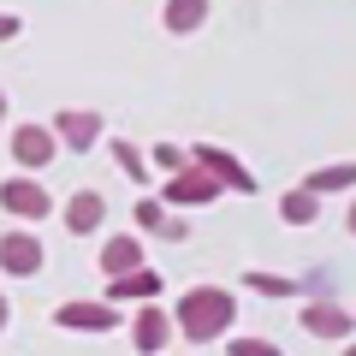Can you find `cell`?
Returning a JSON list of instances; mask_svg holds the SVG:
<instances>
[{"instance_id":"cell-1","label":"cell","mask_w":356,"mask_h":356,"mask_svg":"<svg viewBox=\"0 0 356 356\" xmlns=\"http://www.w3.org/2000/svg\"><path fill=\"white\" fill-rule=\"evenodd\" d=\"M232 321H238V297H232L226 285H191V291L178 297L172 327L184 332L191 344H214V339L232 332Z\"/></svg>"},{"instance_id":"cell-2","label":"cell","mask_w":356,"mask_h":356,"mask_svg":"<svg viewBox=\"0 0 356 356\" xmlns=\"http://www.w3.org/2000/svg\"><path fill=\"white\" fill-rule=\"evenodd\" d=\"M191 166H202L208 178H214L220 191H238V196H255V172L238 161L232 149H220V143H196L191 149Z\"/></svg>"},{"instance_id":"cell-3","label":"cell","mask_w":356,"mask_h":356,"mask_svg":"<svg viewBox=\"0 0 356 356\" xmlns=\"http://www.w3.org/2000/svg\"><path fill=\"white\" fill-rule=\"evenodd\" d=\"M0 208H6V214H18V220H48V214H54V196H48V184H42V178L13 172V178H0Z\"/></svg>"},{"instance_id":"cell-4","label":"cell","mask_w":356,"mask_h":356,"mask_svg":"<svg viewBox=\"0 0 356 356\" xmlns=\"http://www.w3.org/2000/svg\"><path fill=\"white\" fill-rule=\"evenodd\" d=\"M42 261H48V250L36 232H0V273L30 280V273H42Z\"/></svg>"},{"instance_id":"cell-5","label":"cell","mask_w":356,"mask_h":356,"mask_svg":"<svg viewBox=\"0 0 356 356\" xmlns=\"http://www.w3.org/2000/svg\"><path fill=\"white\" fill-rule=\"evenodd\" d=\"M54 154H60V143H54L48 125H36V119H30V125H13V161L24 166L30 178H36L42 166H54Z\"/></svg>"},{"instance_id":"cell-6","label":"cell","mask_w":356,"mask_h":356,"mask_svg":"<svg viewBox=\"0 0 356 356\" xmlns=\"http://www.w3.org/2000/svg\"><path fill=\"white\" fill-rule=\"evenodd\" d=\"M54 143H60V149H95V143H102V113H89V107H60V113H54Z\"/></svg>"},{"instance_id":"cell-7","label":"cell","mask_w":356,"mask_h":356,"mask_svg":"<svg viewBox=\"0 0 356 356\" xmlns=\"http://www.w3.org/2000/svg\"><path fill=\"white\" fill-rule=\"evenodd\" d=\"M220 196V184L202 172V166H184V172H172L166 178V196H161V208H208Z\"/></svg>"},{"instance_id":"cell-8","label":"cell","mask_w":356,"mask_h":356,"mask_svg":"<svg viewBox=\"0 0 356 356\" xmlns=\"http://www.w3.org/2000/svg\"><path fill=\"white\" fill-rule=\"evenodd\" d=\"M297 321H303V332H315V339H350L356 332V315L339 303H327V297H309L303 309H297Z\"/></svg>"},{"instance_id":"cell-9","label":"cell","mask_w":356,"mask_h":356,"mask_svg":"<svg viewBox=\"0 0 356 356\" xmlns=\"http://www.w3.org/2000/svg\"><path fill=\"white\" fill-rule=\"evenodd\" d=\"M119 321H125V315H119L113 303H83V297L54 309V327H65V332H113Z\"/></svg>"},{"instance_id":"cell-10","label":"cell","mask_w":356,"mask_h":356,"mask_svg":"<svg viewBox=\"0 0 356 356\" xmlns=\"http://www.w3.org/2000/svg\"><path fill=\"white\" fill-rule=\"evenodd\" d=\"M166 339H172V315H166V309H154V303H143L137 315H131V344H137L143 356H161Z\"/></svg>"},{"instance_id":"cell-11","label":"cell","mask_w":356,"mask_h":356,"mask_svg":"<svg viewBox=\"0 0 356 356\" xmlns=\"http://www.w3.org/2000/svg\"><path fill=\"white\" fill-rule=\"evenodd\" d=\"M131 220H137V232H154L161 243H184V238H191V220H172L161 202H154V196H137Z\"/></svg>"},{"instance_id":"cell-12","label":"cell","mask_w":356,"mask_h":356,"mask_svg":"<svg viewBox=\"0 0 356 356\" xmlns=\"http://www.w3.org/2000/svg\"><path fill=\"white\" fill-rule=\"evenodd\" d=\"M161 297V273L154 267H131L119 280H107V303H154Z\"/></svg>"},{"instance_id":"cell-13","label":"cell","mask_w":356,"mask_h":356,"mask_svg":"<svg viewBox=\"0 0 356 356\" xmlns=\"http://www.w3.org/2000/svg\"><path fill=\"white\" fill-rule=\"evenodd\" d=\"M102 220H107V196L102 191H77L72 202H65V232H77V238H89Z\"/></svg>"},{"instance_id":"cell-14","label":"cell","mask_w":356,"mask_h":356,"mask_svg":"<svg viewBox=\"0 0 356 356\" xmlns=\"http://www.w3.org/2000/svg\"><path fill=\"white\" fill-rule=\"evenodd\" d=\"M149 255H143V238H131V232H119V238L102 243V273L107 280H119V273H131V267H143Z\"/></svg>"},{"instance_id":"cell-15","label":"cell","mask_w":356,"mask_h":356,"mask_svg":"<svg viewBox=\"0 0 356 356\" xmlns=\"http://www.w3.org/2000/svg\"><path fill=\"white\" fill-rule=\"evenodd\" d=\"M309 196H332V191H356V161H332V166H315L303 178Z\"/></svg>"},{"instance_id":"cell-16","label":"cell","mask_w":356,"mask_h":356,"mask_svg":"<svg viewBox=\"0 0 356 356\" xmlns=\"http://www.w3.org/2000/svg\"><path fill=\"white\" fill-rule=\"evenodd\" d=\"M243 285H250L255 297H267V303H285V297H303V285H297L291 273H261V267H250V273H243Z\"/></svg>"},{"instance_id":"cell-17","label":"cell","mask_w":356,"mask_h":356,"mask_svg":"<svg viewBox=\"0 0 356 356\" xmlns=\"http://www.w3.org/2000/svg\"><path fill=\"white\" fill-rule=\"evenodd\" d=\"M166 30L172 36H191V30H202L208 24V0H166Z\"/></svg>"},{"instance_id":"cell-18","label":"cell","mask_w":356,"mask_h":356,"mask_svg":"<svg viewBox=\"0 0 356 356\" xmlns=\"http://www.w3.org/2000/svg\"><path fill=\"white\" fill-rule=\"evenodd\" d=\"M280 220H285V226H315V220H321V196H309L303 184L285 191L280 196Z\"/></svg>"},{"instance_id":"cell-19","label":"cell","mask_w":356,"mask_h":356,"mask_svg":"<svg viewBox=\"0 0 356 356\" xmlns=\"http://www.w3.org/2000/svg\"><path fill=\"white\" fill-rule=\"evenodd\" d=\"M113 166L131 178V184H149V172H154V166H143V149L125 143V137H113Z\"/></svg>"},{"instance_id":"cell-20","label":"cell","mask_w":356,"mask_h":356,"mask_svg":"<svg viewBox=\"0 0 356 356\" xmlns=\"http://www.w3.org/2000/svg\"><path fill=\"white\" fill-rule=\"evenodd\" d=\"M226 356H285V350L261 332H226Z\"/></svg>"},{"instance_id":"cell-21","label":"cell","mask_w":356,"mask_h":356,"mask_svg":"<svg viewBox=\"0 0 356 356\" xmlns=\"http://www.w3.org/2000/svg\"><path fill=\"white\" fill-rule=\"evenodd\" d=\"M149 161H154V166H161V172H166V178H172V172H184V166H191V154L178 149V143H154V149H149Z\"/></svg>"},{"instance_id":"cell-22","label":"cell","mask_w":356,"mask_h":356,"mask_svg":"<svg viewBox=\"0 0 356 356\" xmlns=\"http://www.w3.org/2000/svg\"><path fill=\"white\" fill-rule=\"evenodd\" d=\"M18 30H24V18H18V13H0V42H13Z\"/></svg>"},{"instance_id":"cell-23","label":"cell","mask_w":356,"mask_h":356,"mask_svg":"<svg viewBox=\"0 0 356 356\" xmlns=\"http://www.w3.org/2000/svg\"><path fill=\"white\" fill-rule=\"evenodd\" d=\"M13 327V303H6V291H0V332Z\"/></svg>"},{"instance_id":"cell-24","label":"cell","mask_w":356,"mask_h":356,"mask_svg":"<svg viewBox=\"0 0 356 356\" xmlns=\"http://www.w3.org/2000/svg\"><path fill=\"white\" fill-rule=\"evenodd\" d=\"M6 113H13V102H6V89H0V125H6Z\"/></svg>"},{"instance_id":"cell-25","label":"cell","mask_w":356,"mask_h":356,"mask_svg":"<svg viewBox=\"0 0 356 356\" xmlns=\"http://www.w3.org/2000/svg\"><path fill=\"white\" fill-rule=\"evenodd\" d=\"M344 220H350V238H356V202H350V214H344Z\"/></svg>"},{"instance_id":"cell-26","label":"cell","mask_w":356,"mask_h":356,"mask_svg":"<svg viewBox=\"0 0 356 356\" xmlns=\"http://www.w3.org/2000/svg\"><path fill=\"white\" fill-rule=\"evenodd\" d=\"M344 356H356V344H344Z\"/></svg>"}]
</instances>
